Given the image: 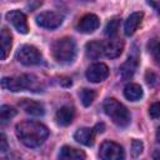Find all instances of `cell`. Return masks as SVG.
<instances>
[{"label":"cell","instance_id":"d6986e66","mask_svg":"<svg viewBox=\"0 0 160 160\" xmlns=\"http://www.w3.org/2000/svg\"><path fill=\"white\" fill-rule=\"evenodd\" d=\"M142 89L139 84L130 82L124 88V96L130 101H138L142 98Z\"/></svg>","mask_w":160,"mask_h":160},{"label":"cell","instance_id":"52a82bcc","mask_svg":"<svg viewBox=\"0 0 160 160\" xmlns=\"http://www.w3.org/2000/svg\"><path fill=\"white\" fill-rule=\"evenodd\" d=\"M62 22V16L55 11H42L36 16V24L45 29H55Z\"/></svg>","mask_w":160,"mask_h":160},{"label":"cell","instance_id":"cb8c5ba5","mask_svg":"<svg viewBox=\"0 0 160 160\" xmlns=\"http://www.w3.org/2000/svg\"><path fill=\"white\" fill-rule=\"evenodd\" d=\"M144 150V144L138 140V139H134L132 142H131V155L132 158H138Z\"/></svg>","mask_w":160,"mask_h":160},{"label":"cell","instance_id":"7a4b0ae2","mask_svg":"<svg viewBox=\"0 0 160 160\" xmlns=\"http://www.w3.org/2000/svg\"><path fill=\"white\" fill-rule=\"evenodd\" d=\"M104 111L105 114L118 125V126H121V128H125L130 124V112L129 110L121 104L116 99L114 98H109L104 101Z\"/></svg>","mask_w":160,"mask_h":160},{"label":"cell","instance_id":"2e32d148","mask_svg":"<svg viewBox=\"0 0 160 160\" xmlns=\"http://www.w3.org/2000/svg\"><path fill=\"white\" fill-rule=\"evenodd\" d=\"M138 58L136 56H129V59L120 66V75L124 80H129L132 78V75L136 71L138 68Z\"/></svg>","mask_w":160,"mask_h":160},{"label":"cell","instance_id":"603a6c76","mask_svg":"<svg viewBox=\"0 0 160 160\" xmlns=\"http://www.w3.org/2000/svg\"><path fill=\"white\" fill-rule=\"evenodd\" d=\"M15 115H16V110H15L14 108H11V106H9V105H2V106L0 108V120H1L2 122L10 120V119L14 118Z\"/></svg>","mask_w":160,"mask_h":160},{"label":"cell","instance_id":"9a60e30c","mask_svg":"<svg viewBox=\"0 0 160 160\" xmlns=\"http://www.w3.org/2000/svg\"><path fill=\"white\" fill-rule=\"evenodd\" d=\"M74 116H75V110L74 108L71 106H62L60 108L58 111H56V115H55V119H56V122L61 126H68L74 120Z\"/></svg>","mask_w":160,"mask_h":160},{"label":"cell","instance_id":"277c9868","mask_svg":"<svg viewBox=\"0 0 160 160\" xmlns=\"http://www.w3.org/2000/svg\"><path fill=\"white\" fill-rule=\"evenodd\" d=\"M40 82L34 75H20L15 78H2L1 86L9 91H21V90H31L38 91Z\"/></svg>","mask_w":160,"mask_h":160},{"label":"cell","instance_id":"30bf717a","mask_svg":"<svg viewBox=\"0 0 160 160\" xmlns=\"http://www.w3.org/2000/svg\"><path fill=\"white\" fill-rule=\"evenodd\" d=\"M100 25V20L96 15L94 14H86L84 15L79 22H78V30L80 32H84V34H90V32H94Z\"/></svg>","mask_w":160,"mask_h":160},{"label":"cell","instance_id":"7c38bea8","mask_svg":"<svg viewBox=\"0 0 160 160\" xmlns=\"http://www.w3.org/2000/svg\"><path fill=\"white\" fill-rule=\"evenodd\" d=\"M124 50V41L121 39H118V38H111L106 44H105V48H104V54L110 58V59H114V58H118Z\"/></svg>","mask_w":160,"mask_h":160},{"label":"cell","instance_id":"7402d4cb","mask_svg":"<svg viewBox=\"0 0 160 160\" xmlns=\"http://www.w3.org/2000/svg\"><path fill=\"white\" fill-rule=\"evenodd\" d=\"M119 25H120V19H118V18L111 19L108 22V25L105 26V34L110 38H114L119 30Z\"/></svg>","mask_w":160,"mask_h":160},{"label":"cell","instance_id":"4fadbf2b","mask_svg":"<svg viewBox=\"0 0 160 160\" xmlns=\"http://www.w3.org/2000/svg\"><path fill=\"white\" fill-rule=\"evenodd\" d=\"M74 139L85 146H92L95 141V130L90 128H80L75 131Z\"/></svg>","mask_w":160,"mask_h":160},{"label":"cell","instance_id":"ba28073f","mask_svg":"<svg viewBox=\"0 0 160 160\" xmlns=\"http://www.w3.org/2000/svg\"><path fill=\"white\" fill-rule=\"evenodd\" d=\"M109 76V68L104 62H95L90 65L86 70V78L91 82L104 81Z\"/></svg>","mask_w":160,"mask_h":160},{"label":"cell","instance_id":"8fae6325","mask_svg":"<svg viewBox=\"0 0 160 160\" xmlns=\"http://www.w3.org/2000/svg\"><path fill=\"white\" fill-rule=\"evenodd\" d=\"M19 106L26 114H30V115H34V116H42L45 114L44 105L41 102H38V101H34V100H30V99H21L19 101Z\"/></svg>","mask_w":160,"mask_h":160},{"label":"cell","instance_id":"ac0fdd59","mask_svg":"<svg viewBox=\"0 0 160 160\" xmlns=\"http://www.w3.org/2000/svg\"><path fill=\"white\" fill-rule=\"evenodd\" d=\"M104 48H105V44L99 41V40H94V41L88 42L86 48H85L88 58H90V59H99L104 54Z\"/></svg>","mask_w":160,"mask_h":160},{"label":"cell","instance_id":"f546056e","mask_svg":"<svg viewBox=\"0 0 160 160\" xmlns=\"http://www.w3.org/2000/svg\"><path fill=\"white\" fill-rule=\"evenodd\" d=\"M151 4H152V6L155 8V10L158 11V14L160 15V0H158L156 2H151Z\"/></svg>","mask_w":160,"mask_h":160},{"label":"cell","instance_id":"8992f818","mask_svg":"<svg viewBox=\"0 0 160 160\" xmlns=\"http://www.w3.org/2000/svg\"><path fill=\"white\" fill-rule=\"evenodd\" d=\"M99 156L104 160H121V159H124L125 155H124L122 148L119 144L106 140L100 146Z\"/></svg>","mask_w":160,"mask_h":160},{"label":"cell","instance_id":"d4e9b609","mask_svg":"<svg viewBox=\"0 0 160 160\" xmlns=\"http://www.w3.org/2000/svg\"><path fill=\"white\" fill-rule=\"evenodd\" d=\"M145 79H146V82L150 85V86H156L159 82H160V78L158 74H155L154 71L151 70H148L146 74H145Z\"/></svg>","mask_w":160,"mask_h":160},{"label":"cell","instance_id":"44dd1931","mask_svg":"<svg viewBox=\"0 0 160 160\" xmlns=\"http://www.w3.org/2000/svg\"><path fill=\"white\" fill-rule=\"evenodd\" d=\"M79 95H80V99H81V102L84 106H90L96 96L95 91L91 89H82V90H80Z\"/></svg>","mask_w":160,"mask_h":160},{"label":"cell","instance_id":"3957f363","mask_svg":"<svg viewBox=\"0 0 160 160\" xmlns=\"http://www.w3.org/2000/svg\"><path fill=\"white\" fill-rule=\"evenodd\" d=\"M52 56L60 64H70L76 56V44L71 38H62L54 42Z\"/></svg>","mask_w":160,"mask_h":160},{"label":"cell","instance_id":"d6a6232c","mask_svg":"<svg viewBox=\"0 0 160 160\" xmlns=\"http://www.w3.org/2000/svg\"><path fill=\"white\" fill-rule=\"evenodd\" d=\"M85 1H86V0H85Z\"/></svg>","mask_w":160,"mask_h":160},{"label":"cell","instance_id":"4dcf8cb0","mask_svg":"<svg viewBox=\"0 0 160 160\" xmlns=\"http://www.w3.org/2000/svg\"><path fill=\"white\" fill-rule=\"evenodd\" d=\"M154 159H160V150H155V152L152 154Z\"/></svg>","mask_w":160,"mask_h":160},{"label":"cell","instance_id":"9c48e42d","mask_svg":"<svg viewBox=\"0 0 160 160\" xmlns=\"http://www.w3.org/2000/svg\"><path fill=\"white\" fill-rule=\"evenodd\" d=\"M6 20L20 32V34H28L29 31V25L28 20L24 12L20 10H11L6 14Z\"/></svg>","mask_w":160,"mask_h":160},{"label":"cell","instance_id":"5bb4252c","mask_svg":"<svg viewBox=\"0 0 160 160\" xmlns=\"http://www.w3.org/2000/svg\"><path fill=\"white\" fill-rule=\"evenodd\" d=\"M142 16H144V14L141 11H135L129 15V18L126 19L125 25H124V32L126 36H131L138 30V28L142 20Z\"/></svg>","mask_w":160,"mask_h":160},{"label":"cell","instance_id":"1f68e13d","mask_svg":"<svg viewBox=\"0 0 160 160\" xmlns=\"http://www.w3.org/2000/svg\"><path fill=\"white\" fill-rule=\"evenodd\" d=\"M156 140L160 142V126H159L158 130H156Z\"/></svg>","mask_w":160,"mask_h":160},{"label":"cell","instance_id":"5b68a950","mask_svg":"<svg viewBox=\"0 0 160 160\" xmlns=\"http://www.w3.org/2000/svg\"><path fill=\"white\" fill-rule=\"evenodd\" d=\"M16 60L22 65H36L41 61V52L32 45H22L16 51Z\"/></svg>","mask_w":160,"mask_h":160},{"label":"cell","instance_id":"484cf974","mask_svg":"<svg viewBox=\"0 0 160 160\" xmlns=\"http://www.w3.org/2000/svg\"><path fill=\"white\" fill-rule=\"evenodd\" d=\"M149 115L152 119L160 118V101L154 102L152 105H150V108H149Z\"/></svg>","mask_w":160,"mask_h":160},{"label":"cell","instance_id":"6da1fadb","mask_svg":"<svg viewBox=\"0 0 160 160\" xmlns=\"http://www.w3.org/2000/svg\"><path fill=\"white\" fill-rule=\"evenodd\" d=\"M16 136L28 148H38L49 136V129L35 120H25L16 125Z\"/></svg>","mask_w":160,"mask_h":160},{"label":"cell","instance_id":"e0dca14e","mask_svg":"<svg viewBox=\"0 0 160 160\" xmlns=\"http://www.w3.org/2000/svg\"><path fill=\"white\" fill-rule=\"evenodd\" d=\"M86 155L82 150L71 148V146H62L60 152H59V159H64V160H82L85 159Z\"/></svg>","mask_w":160,"mask_h":160},{"label":"cell","instance_id":"4316f807","mask_svg":"<svg viewBox=\"0 0 160 160\" xmlns=\"http://www.w3.org/2000/svg\"><path fill=\"white\" fill-rule=\"evenodd\" d=\"M151 54H152L154 59L160 64V41L155 42V44L151 46Z\"/></svg>","mask_w":160,"mask_h":160},{"label":"cell","instance_id":"83f0119b","mask_svg":"<svg viewBox=\"0 0 160 160\" xmlns=\"http://www.w3.org/2000/svg\"><path fill=\"white\" fill-rule=\"evenodd\" d=\"M9 146H8V140H6V136L4 134L0 135V151L1 152H5L8 151Z\"/></svg>","mask_w":160,"mask_h":160},{"label":"cell","instance_id":"f1b7e54d","mask_svg":"<svg viewBox=\"0 0 160 160\" xmlns=\"http://www.w3.org/2000/svg\"><path fill=\"white\" fill-rule=\"evenodd\" d=\"M96 132H102L104 130H105V125L102 124V122H100V124H96V126H95V129H94Z\"/></svg>","mask_w":160,"mask_h":160},{"label":"cell","instance_id":"ffe728a7","mask_svg":"<svg viewBox=\"0 0 160 160\" xmlns=\"http://www.w3.org/2000/svg\"><path fill=\"white\" fill-rule=\"evenodd\" d=\"M11 44H12V38L10 31L6 28L1 29V60H5L10 52L11 49Z\"/></svg>","mask_w":160,"mask_h":160}]
</instances>
